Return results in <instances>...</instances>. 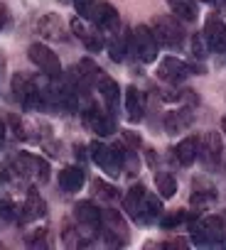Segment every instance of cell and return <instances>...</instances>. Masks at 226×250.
<instances>
[{
	"instance_id": "ab89813d",
	"label": "cell",
	"mask_w": 226,
	"mask_h": 250,
	"mask_svg": "<svg viewBox=\"0 0 226 250\" xmlns=\"http://www.w3.org/2000/svg\"><path fill=\"white\" fill-rule=\"evenodd\" d=\"M224 245H226V238H224Z\"/></svg>"
},
{
	"instance_id": "8fae6325",
	"label": "cell",
	"mask_w": 226,
	"mask_h": 250,
	"mask_svg": "<svg viewBox=\"0 0 226 250\" xmlns=\"http://www.w3.org/2000/svg\"><path fill=\"white\" fill-rule=\"evenodd\" d=\"M197 157H202L206 165H216V162L221 160V138H219L216 130H209V133L199 140V145H197Z\"/></svg>"
},
{
	"instance_id": "4316f807",
	"label": "cell",
	"mask_w": 226,
	"mask_h": 250,
	"mask_svg": "<svg viewBox=\"0 0 226 250\" xmlns=\"http://www.w3.org/2000/svg\"><path fill=\"white\" fill-rule=\"evenodd\" d=\"M35 86H37V83H35L27 74H15V76H13V93H15V98H18L20 103L25 101V96H27Z\"/></svg>"
},
{
	"instance_id": "44dd1931",
	"label": "cell",
	"mask_w": 226,
	"mask_h": 250,
	"mask_svg": "<svg viewBox=\"0 0 226 250\" xmlns=\"http://www.w3.org/2000/svg\"><path fill=\"white\" fill-rule=\"evenodd\" d=\"M101 223L106 226V233L121 235V238L126 240V233H128V228H126V221H123V216H121L116 208H106V211L101 213Z\"/></svg>"
},
{
	"instance_id": "4dcf8cb0",
	"label": "cell",
	"mask_w": 226,
	"mask_h": 250,
	"mask_svg": "<svg viewBox=\"0 0 226 250\" xmlns=\"http://www.w3.org/2000/svg\"><path fill=\"white\" fill-rule=\"evenodd\" d=\"M192 52H194V57H199V59L206 57V52H209V42L204 40V35H194V40H192Z\"/></svg>"
},
{
	"instance_id": "8d00e7d4",
	"label": "cell",
	"mask_w": 226,
	"mask_h": 250,
	"mask_svg": "<svg viewBox=\"0 0 226 250\" xmlns=\"http://www.w3.org/2000/svg\"><path fill=\"white\" fill-rule=\"evenodd\" d=\"M221 130H224V135H226V118L221 120Z\"/></svg>"
},
{
	"instance_id": "7c38bea8",
	"label": "cell",
	"mask_w": 226,
	"mask_h": 250,
	"mask_svg": "<svg viewBox=\"0 0 226 250\" xmlns=\"http://www.w3.org/2000/svg\"><path fill=\"white\" fill-rule=\"evenodd\" d=\"M74 218H76L79 226H86L91 230L101 228V211L93 201H79L74 206Z\"/></svg>"
},
{
	"instance_id": "30bf717a",
	"label": "cell",
	"mask_w": 226,
	"mask_h": 250,
	"mask_svg": "<svg viewBox=\"0 0 226 250\" xmlns=\"http://www.w3.org/2000/svg\"><path fill=\"white\" fill-rule=\"evenodd\" d=\"M84 123H86V128H89L91 133H96V135H101V138H106V135L113 133L111 118H108L103 110H98L96 105H89V108L84 110Z\"/></svg>"
},
{
	"instance_id": "6da1fadb",
	"label": "cell",
	"mask_w": 226,
	"mask_h": 250,
	"mask_svg": "<svg viewBox=\"0 0 226 250\" xmlns=\"http://www.w3.org/2000/svg\"><path fill=\"white\" fill-rule=\"evenodd\" d=\"M89 150H91V162H96L108 177H113V179H118L121 177V172H123V165H126V147L123 145H103V143H91L89 145Z\"/></svg>"
},
{
	"instance_id": "2e32d148",
	"label": "cell",
	"mask_w": 226,
	"mask_h": 250,
	"mask_svg": "<svg viewBox=\"0 0 226 250\" xmlns=\"http://www.w3.org/2000/svg\"><path fill=\"white\" fill-rule=\"evenodd\" d=\"M192 120H194V113H192L189 108L167 113V118H165V130H167V135H177V133H182V130L189 128Z\"/></svg>"
},
{
	"instance_id": "cb8c5ba5",
	"label": "cell",
	"mask_w": 226,
	"mask_h": 250,
	"mask_svg": "<svg viewBox=\"0 0 226 250\" xmlns=\"http://www.w3.org/2000/svg\"><path fill=\"white\" fill-rule=\"evenodd\" d=\"M167 5L172 10V15L182 22H194L197 20V5L192 0H167Z\"/></svg>"
},
{
	"instance_id": "7a4b0ae2",
	"label": "cell",
	"mask_w": 226,
	"mask_h": 250,
	"mask_svg": "<svg viewBox=\"0 0 226 250\" xmlns=\"http://www.w3.org/2000/svg\"><path fill=\"white\" fill-rule=\"evenodd\" d=\"M150 30H153L158 44H162L167 49H177L184 42V30H182V25H180V20L175 15H160V18H155L153 25H150Z\"/></svg>"
},
{
	"instance_id": "e575fe53",
	"label": "cell",
	"mask_w": 226,
	"mask_h": 250,
	"mask_svg": "<svg viewBox=\"0 0 226 250\" xmlns=\"http://www.w3.org/2000/svg\"><path fill=\"white\" fill-rule=\"evenodd\" d=\"M3 140H5V125L0 123V145H3Z\"/></svg>"
},
{
	"instance_id": "83f0119b",
	"label": "cell",
	"mask_w": 226,
	"mask_h": 250,
	"mask_svg": "<svg viewBox=\"0 0 226 250\" xmlns=\"http://www.w3.org/2000/svg\"><path fill=\"white\" fill-rule=\"evenodd\" d=\"M93 191L101 196V199H106V201H113L118 196V189L113 187V184H108L106 179H93Z\"/></svg>"
},
{
	"instance_id": "ac0fdd59",
	"label": "cell",
	"mask_w": 226,
	"mask_h": 250,
	"mask_svg": "<svg viewBox=\"0 0 226 250\" xmlns=\"http://www.w3.org/2000/svg\"><path fill=\"white\" fill-rule=\"evenodd\" d=\"M86 177H84V169L81 167H64L59 172V189L67 191V194H74L84 187Z\"/></svg>"
},
{
	"instance_id": "f546056e",
	"label": "cell",
	"mask_w": 226,
	"mask_h": 250,
	"mask_svg": "<svg viewBox=\"0 0 226 250\" xmlns=\"http://www.w3.org/2000/svg\"><path fill=\"white\" fill-rule=\"evenodd\" d=\"M71 3H74V8H76V15H79V18H84V20H89V18H91V13H93L96 0H71Z\"/></svg>"
},
{
	"instance_id": "277c9868",
	"label": "cell",
	"mask_w": 226,
	"mask_h": 250,
	"mask_svg": "<svg viewBox=\"0 0 226 250\" xmlns=\"http://www.w3.org/2000/svg\"><path fill=\"white\" fill-rule=\"evenodd\" d=\"M27 57H30V62L42 71V74H47L49 79H59L62 76V64H59V57L47 47V44H42V42H35V44H30V49H27Z\"/></svg>"
},
{
	"instance_id": "d6986e66",
	"label": "cell",
	"mask_w": 226,
	"mask_h": 250,
	"mask_svg": "<svg viewBox=\"0 0 226 250\" xmlns=\"http://www.w3.org/2000/svg\"><path fill=\"white\" fill-rule=\"evenodd\" d=\"M47 213V204L45 199L37 194V191H30L25 204H23V211H20V221H37Z\"/></svg>"
},
{
	"instance_id": "52a82bcc",
	"label": "cell",
	"mask_w": 226,
	"mask_h": 250,
	"mask_svg": "<svg viewBox=\"0 0 226 250\" xmlns=\"http://www.w3.org/2000/svg\"><path fill=\"white\" fill-rule=\"evenodd\" d=\"M192 71H194V69H192L189 64H184L182 59H177V57H165V59L158 64V79L165 81V83H172V86L182 83Z\"/></svg>"
},
{
	"instance_id": "8992f818",
	"label": "cell",
	"mask_w": 226,
	"mask_h": 250,
	"mask_svg": "<svg viewBox=\"0 0 226 250\" xmlns=\"http://www.w3.org/2000/svg\"><path fill=\"white\" fill-rule=\"evenodd\" d=\"M71 32L76 35V40H81L84 42V47L89 49V52H101V49H106V40H103V32L93 25H86V20L84 18H74L71 20Z\"/></svg>"
},
{
	"instance_id": "4fadbf2b",
	"label": "cell",
	"mask_w": 226,
	"mask_h": 250,
	"mask_svg": "<svg viewBox=\"0 0 226 250\" xmlns=\"http://www.w3.org/2000/svg\"><path fill=\"white\" fill-rule=\"evenodd\" d=\"M126 113H128L131 123H138L145 115V93L138 86H128L126 88Z\"/></svg>"
},
{
	"instance_id": "f1b7e54d",
	"label": "cell",
	"mask_w": 226,
	"mask_h": 250,
	"mask_svg": "<svg viewBox=\"0 0 226 250\" xmlns=\"http://www.w3.org/2000/svg\"><path fill=\"white\" fill-rule=\"evenodd\" d=\"M162 216V204H160V199L155 196V194H148L145 196V218L148 221H155V218H160Z\"/></svg>"
},
{
	"instance_id": "f35d334b",
	"label": "cell",
	"mask_w": 226,
	"mask_h": 250,
	"mask_svg": "<svg viewBox=\"0 0 226 250\" xmlns=\"http://www.w3.org/2000/svg\"><path fill=\"white\" fill-rule=\"evenodd\" d=\"M221 52H224V54H226V40H224V44H221Z\"/></svg>"
},
{
	"instance_id": "7402d4cb",
	"label": "cell",
	"mask_w": 226,
	"mask_h": 250,
	"mask_svg": "<svg viewBox=\"0 0 226 250\" xmlns=\"http://www.w3.org/2000/svg\"><path fill=\"white\" fill-rule=\"evenodd\" d=\"M98 74H101V69H98L91 59H81L79 66H76V81H79L81 88H91V86L96 83Z\"/></svg>"
},
{
	"instance_id": "3957f363",
	"label": "cell",
	"mask_w": 226,
	"mask_h": 250,
	"mask_svg": "<svg viewBox=\"0 0 226 250\" xmlns=\"http://www.w3.org/2000/svg\"><path fill=\"white\" fill-rule=\"evenodd\" d=\"M128 49L143 62V64H153L158 62V40L153 35V30L148 25H138L128 40Z\"/></svg>"
},
{
	"instance_id": "d590c367",
	"label": "cell",
	"mask_w": 226,
	"mask_h": 250,
	"mask_svg": "<svg viewBox=\"0 0 226 250\" xmlns=\"http://www.w3.org/2000/svg\"><path fill=\"white\" fill-rule=\"evenodd\" d=\"M3 25H5V10L0 8V30H3Z\"/></svg>"
},
{
	"instance_id": "1f68e13d",
	"label": "cell",
	"mask_w": 226,
	"mask_h": 250,
	"mask_svg": "<svg viewBox=\"0 0 226 250\" xmlns=\"http://www.w3.org/2000/svg\"><path fill=\"white\" fill-rule=\"evenodd\" d=\"M35 179H37L40 184L49 182V162H47L45 157H37V169H35Z\"/></svg>"
},
{
	"instance_id": "5b68a950",
	"label": "cell",
	"mask_w": 226,
	"mask_h": 250,
	"mask_svg": "<svg viewBox=\"0 0 226 250\" xmlns=\"http://www.w3.org/2000/svg\"><path fill=\"white\" fill-rule=\"evenodd\" d=\"M192 230H194L192 240L197 245H214V243H221L224 221L219 216H206V218H199L197 223H192Z\"/></svg>"
},
{
	"instance_id": "5bb4252c",
	"label": "cell",
	"mask_w": 226,
	"mask_h": 250,
	"mask_svg": "<svg viewBox=\"0 0 226 250\" xmlns=\"http://www.w3.org/2000/svg\"><path fill=\"white\" fill-rule=\"evenodd\" d=\"M96 86H98V93H101L106 108H108V110H116V105H118V93H121L118 81H113L111 76H106V74L101 71L98 79H96Z\"/></svg>"
},
{
	"instance_id": "9c48e42d",
	"label": "cell",
	"mask_w": 226,
	"mask_h": 250,
	"mask_svg": "<svg viewBox=\"0 0 226 250\" xmlns=\"http://www.w3.org/2000/svg\"><path fill=\"white\" fill-rule=\"evenodd\" d=\"M145 187L143 184H133L128 189V194L123 196V211L133 218V221H148L145 218Z\"/></svg>"
},
{
	"instance_id": "9a60e30c",
	"label": "cell",
	"mask_w": 226,
	"mask_h": 250,
	"mask_svg": "<svg viewBox=\"0 0 226 250\" xmlns=\"http://www.w3.org/2000/svg\"><path fill=\"white\" fill-rule=\"evenodd\" d=\"M202 35L209 42V49H221V44L226 40V25H224V20L216 18V15L206 18V25H204V32Z\"/></svg>"
},
{
	"instance_id": "ffe728a7",
	"label": "cell",
	"mask_w": 226,
	"mask_h": 250,
	"mask_svg": "<svg viewBox=\"0 0 226 250\" xmlns=\"http://www.w3.org/2000/svg\"><path fill=\"white\" fill-rule=\"evenodd\" d=\"M128 40H131V35H121V32H113V35H111V40H108V44H106L111 62L121 64V62L126 59V54H128Z\"/></svg>"
},
{
	"instance_id": "d4e9b609",
	"label": "cell",
	"mask_w": 226,
	"mask_h": 250,
	"mask_svg": "<svg viewBox=\"0 0 226 250\" xmlns=\"http://www.w3.org/2000/svg\"><path fill=\"white\" fill-rule=\"evenodd\" d=\"M35 169H37V157L35 155H27V152H20L13 162V172L20 174V179L25 177H35Z\"/></svg>"
},
{
	"instance_id": "603a6c76",
	"label": "cell",
	"mask_w": 226,
	"mask_h": 250,
	"mask_svg": "<svg viewBox=\"0 0 226 250\" xmlns=\"http://www.w3.org/2000/svg\"><path fill=\"white\" fill-rule=\"evenodd\" d=\"M197 145H199V140L197 138H184L172 152H175V160L182 165V167H189L194 160H197Z\"/></svg>"
},
{
	"instance_id": "e0dca14e",
	"label": "cell",
	"mask_w": 226,
	"mask_h": 250,
	"mask_svg": "<svg viewBox=\"0 0 226 250\" xmlns=\"http://www.w3.org/2000/svg\"><path fill=\"white\" fill-rule=\"evenodd\" d=\"M37 32H40V37H45V40H62V35H64L62 18L54 15V13L42 15L40 22H37Z\"/></svg>"
},
{
	"instance_id": "d6a6232c",
	"label": "cell",
	"mask_w": 226,
	"mask_h": 250,
	"mask_svg": "<svg viewBox=\"0 0 226 250\" xmlns=\"http://www.w3.org/2000/svg\"><path fill=\"white\" fill-rule=\"evenodd\" d=\"M184 221V213H172V216H165L162 218V228H175L177 223Z\"/></svg>"
},
{
	"instance_id": "74e56055",
	"label": "cell",
	"mask_w": 226,
	"mask_h": 250,
	"mask_svg": "<svg viewBox=\"0 0 226 250\" xmlns=\"http://www.w3.org/2000/svg\"><path fill=\"white\" fill-rule=\"evenodd\" d=\"M57 3H62V5H67V3H71V0H57Z\"/></svg>"
},
{
	"instance_id": "836d02e7",
	"label": "cell",
	"mask_w": 226,
	"mask_h": 250,
	"mask_svg": "<svg viewBox=\"0 0 226 250\" xmlns=\"http://www.w3.org/2000/svg\"><path fill=\"white\" fill-rule=\"evenodd\" d=\"M123 138H126V143H128L131 147H140V138H138L136 133H131V130H123Z\"/></svg>"
},
{
	"instance_id": "ba28073f",
	"label": "cell",
	"mask_w": 226,
	"mask_h": 250,
	"mask_svg": "<svg viewBox=\"0 0 226 250\" xmlns=\"http://www.w3.org/2000/svg\"><path fill=\"white\" fill-rule=\"evenodd\" d=\"M103 35H113V32H118L121 30V18H118V10L113 8L111 3H98L93 5V13L89 18Z\"/></svg>"
},
{
	"instance_id": "484cf974",
	"label": "cell",
	"mask_w": 226,
	"mask_h": 250,
	"mask_svg": "<svg viewBox=\"0 0 226 250\" xmlns=\"http://www.w3.org/2000/svg\"><path fill=\"white\" fill-rule=\"evenodd\" d=\"M155 187H158V194L162 199H172L177 191V179L170 172H160V174H155Z\"/></svg>"
}]
</instances>
